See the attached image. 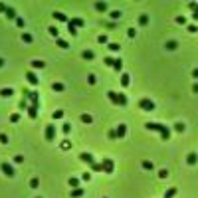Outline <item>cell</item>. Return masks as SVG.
Returning <instances> with one entry per match:
<instances>
[{
  "label": "cell",
  "instance_id": "83f0119b",
  "mask_svg": "<svg viewBox=\"0 0 198 198\" xmlns=\"http://www.w3.org/2000/svg\"><path fill=\"white\" fill-rule=\"evenodd\" d=\"M57 46H60L62 50H67V48H69V44H67L66 40H62V38H57Z\"/></svg>",
  "mask_w": 198,
  "mask_h": 198
},
{
  "label": "cell",
  "instance_id": "d6a6232c",
  "mask_svg": "<svg viewBox=\"0 0 198 198\" xmlns=\"http://www.w3.org/2000/svg\"><path fill=\"white\" fill-rule=\"evenodd\" d=\"M166 48H168V50H176V48H178V44H176L174 40H170V42H166Z\"/></svg>",
  "mask_w": 198,
  "mask_h": 198
},
{
  "label": "cell",
  "instance_id": "1f68e13d",
  "mask_svg": "<svg viewBox=\"0 0 198 198\" xmlns=\"http://www.w3.org/2000/svg\"><path fill=\"white\" fill-rule=\"evenodd\" d=\"M18 107H20L22 111H24V109H28V107H30V105H28V99H24V97H22V101H20V105H18Z\"/></svg>",
  "mask_w": 198,
  "mask_h": 198
},
{
  "label": "cell",
  "instance_id": "3957f363",
  "mask_svg": "<svg viewBox=\"0 0 198 198\" xmlns=\"http://www.w3.org/2000/svg\"><path fill=\"white\" fill-rule=\"evenodd\" d=\"M101 166H103V172H107V174H111V172L115 170V163H113L111 159H103V161H101Z\"/></svg>",
  "mask_w": 198,
  "mask_h": 198
},
{
  "label": "cell",
  "instance_id": "30bf717a",
  "mask_svg": "<svg viewBox=\"0 0 198 198\" xmlns=\"http://www.w3.org/2000/svg\"><path fill=\"white\" fill-rule=\"evenodd\" d=\"M67 24H69V26H73V28H83V26H85V22H83L81 18H71Z\"/></svg>",
  "mask_w": 198,
  "mask_h": 198
},
{
  "label": "cell",
  "instance_id": "9f6ffc18",
  "mask_svg": "<svg viewBox=\"0 0 198 198\" xmlns=\"http://www.w3.org/2000/svg\"><path fill=\"white\" fill-rule=\"evenodd\" d=\"M6 10H8V6H6V4H2V2H0V12H4V14H6Z\"/></svg>",
  "mask_w": 198,
  "mask_h": 198
},
{
  "label": "cell",
  "instance_id": "6f0895ef",
  "mask_svg": "<svg viewBox=\"0 0 198 198\" xmlns=\"http://www.w3.org/2000/svg\"><path fill=\"white\" fill-rule=\"evenodd\" d=\"M81 178H83V180H87V182H89V178H91V174H89V172H83V176H81Z\"/></svg>",
  "mask_w": 198,
  "mask_h": 198
},
{
  "label": "cell",
  "instance_id": "e575fe53",
  "mask_svg": "<svg viewBox=\"0 0 198 198\" xmlns=\"http://www.w3.org/2000/svg\"><path fill=\"white\" fill-rule=\"evenodd\" d=\"M186 30L194 34V32H198V26H196V24H188V26H186Z\"/></svg>",
  "mask_w": 198,
  "mask_h": 198
},
{
  "label": "cell",
  "instance_id": "4316f807",
  "mask_svg": "<svg viewBox=\"0 0 198 198\" xmlns=\"http://www.w3.org/2000/svg\"><path fill=\"white\" fill-rule=\"evenodd\" d=\"M184 129H186V125H184V123H174V131L176 133H182Z\"/></svg>",
  "mask_w": 198,
  "mask_h": 198
},
{
  "label": "cell",
  "instance_id": "ffe728a7",
  "mask_svg": "<svg viewBox=\"0 0 198 198\" xmlns=\"http://www.w3.org/2000/svg\"><path fill=\"white\" fill-rule=\"evenodd\" d=\"M52 89H54V91H57V93H60V91H64V89H66V85H64V83H60V81H55L54 85H52Z\"/></svg>",
  "mask_w": 198,
  "mask_h": 198
},
{
  "label": "cell",
  "instance_id": "e0dca14e",
  "mask_svg": "<svg viewBox=\"0 0 198 198\" xmlns=\"http://www.w3.org/2000/svg\"><path fill=\"white\" fill-rule=\"evenodd\" d=\"M93 6H95V10H97V12H105V10H107V4H105V2H95Z\"/></svg>",
  "mask_w": 198,
  "mask_h": 198
},
{
  "label": "cell",
  "instance_id": "9a60e30c",
  "mask_svg": "<svg viewBox=\"0 0 198 198\" xmlns=\"http://www.w3.org/2000/svg\"><path fill=\"white\" fill-rule=\"evenodd\" d=\"M6 16H8V20H16L18 16H16V10L12 8V6H8V10H6Z\"/></svg>",
  "mask_w": 198,
  "mask_h": 198
},
{
  "label": "cell",
  "instance_id": "8992f818",
  "mask_svg": "<svg viewBox=\"0 0 198 198\" xmlns=\"http://www.w3.org/2000/svg\"><path fill=\"white\" fill-rule=\"evenodd\" d=\"M115 133H117V139H123V137L127 135V125H125V123H119L117 129H115Z\"/></svg>",
  "mask_w": 198,
  "mask_h": 198
},
{
  "label": "cell",
  "instance_id": "d590c367",
  "mask_svg": "<svg viewBox=\"0 0 198 198\" xmlns=\"http://www.w3.org/2000/svg\"><path fill=\"white\" fill-rule=\"evenodd\" d=\"M52 117H54V119H62V117H64V111H62V109L54 111V115H52Z\"/></svg>",
  "mask_w": 198,
  "mask_h": 198
},
{
  "label": "cell",
  "instance_id": "11a10c76",
  "mask_svg": "<svg viewBox=\"0 0 198 198\" xmlns=\"http://www.w3.org/2000/svg\"><path fill=\"white\" fill-rule=\"evenodd\" d=\"M16 24H18L20 28H24V18H16Z\"/></svg>",
  "mask_w": 198,
  "mask_h": 198
},
{
  "label": "cell",
  "instance_id": "91938a15",
  "mask_svg": "<svg viewBox=\"0 0 198 198\" xmlns=\"http://www.w3.org/2000/svg\"><path fill=\"white\" fill-rule=\"evenodd\" d=\"M192 18H194V20H196V22H198V6H196V10L192 12Z\"/></svg>",
  "mask_w": 198,
  "mask_h": 198
},
{
  "label": "cell",
  "instance_id": "60d3db41",
  "mask_svg": "<svg viewBox=\"0 0 198 198\" xmlns=\"http://www.w3.org/2000/svg\"><path fill=\"white\" fill-rule=\"evenodd\" d=\"M176 24H182V26H184V24H186V18H184V16H176Z\"/></svg>",
  "mask_w": 198,
  "mask_h": 198
},
{
  "label": "cell",
  "instance_id": "484cf974",
  "mask_svg": "<svg viewBox=\"0 0 198 198\" xmlns=\"http://www.w3.org/2000/svg\"><path fill=\"white\" fill-rule=\"evenodd\" d=\"M143 168L145 170H154V165L151 163V161H143Z\"/></svg>",
  "mask_w": 198,
  "mask_h": 198
},
{
  "label": "cell",
  "instance_id": "44dd1931",
  "mask_svg": "<svg viewBox=\"0 0 198 198\" xmlns=\"http://www.w3.org/2000/svg\"><path fill=\"white\" fill-rule=\"evenodd\" d=\"M81 123L89 125V123H93V117H91V115H87V113H83V115H81Z\"/></svg>",
  "mask_w": 198,
  "mask_h": 198
},
{
  "label": "cell",
  "instance_id": "7dc6e473",
  "mask_svg": "<svg viewBox=\"0 0 198 198\" xmlns=\"http://www.w3.org/2000/svg\"><path fill=\"white\" fill-rule=\"evenodd\" d=\"M14 163H18V165L24 163V156H22V154H16V156H14Z\"/></svg>",
  "mask_w": 198,
  "mask_h": 198
},
{
  "label": "cell",
  "instance_id": "be15d7a7",
  "mask_svg": "<svg viewBox=\"0 0 198 198\" xmlns=\"http://www.w3.org/2000/svg\"><path fill=\"white\" fill-rule=\"evenodd\" d=\"M2 66H4V60H2V57H0V67H2Z\"/></svg>",
  "mask_w": 198,
  "mask_h": 198
},
{
  "label": "cell",
  "instance_id": "d4e9b609",
  "mask_svg": "<svg viewBox=\"0 0 198 198\" xmlns=\"http://www.w3.org/2000/svg\"><path fill=\"white\" fill-rule=\"evenodd\" d=\"M119 105H121V107H125V105H127V95H125V93H121V91H119Z\"/></svg>",
  "mask_w": 198,
  "mask_h": 198
},
{
  "label": "cell",
  "instance_id": "6125c7cd",
  "mask_svg": "<svg viewBox=\"0 0 198 198\" xmlns=\"http://www.w3.org/2000/svg\"><path fill=\"white\" fill-rule=\"evenodd\" d=\"M192 91H194V93H198V83H194V85H192Z\"/></svg>",
  "mask_w": 198,
  "mask_h": 198
},
{
  "label": "cell",
  "instance_id": "f1b7e54d",
  "mask_svg": "<svg viewBox=\"0 0 198 198\" xmlns=\"http://www.w3.org/2000/svg\"><path fill=\"white\" fill-rule=\"evenodd\" d=\"M22 40L26 42V44H32V40H34V38H32V34H28V32H26V34H22Z\"/></svg>",
  "mask_w": 198,
  "mask_h": 198
},
{
  "label": "cell",
  "instance_id": "5bb4252c",
  "mask_svg": "<svg viewBox=\"0 0 198 198\" xmlns=\"http://www.w3.org/2000/svg\"><path fill=\"white\" fill-rule=\"evenodd\" d=\"M67 184L71 186V190H73V188H79V178H75V176H71V178L67 180Z\"/></svg>",
  "mask_w": 198,
  "mask_h": 198
},
{
  "label": "cell",
  "instance_id": "f35d334b",
  "mask_svg": "<svg viewBox=\"0 0 198 198\" xmlns=\"http://www.w3.org/2000/svg\"><path fill=\"white\" fill-rule=\"evenodd\" d=\"M107 137H109L111 141H115V139H117V133H115V129H111V131L107 133Z\"/></svg>",
  "mask_w": 198,
  "mask_h": 198
},
{
  "label": "cell",
  "instance_id": "277c9868",
  "mask_svg": "<svg viewBox=\"0 0 198 198\" xmlns=\"http://www.w3.org/2000/svg\"><path fill=\"white\" fill-rule=\"evenodd\" d=\"M54 139H55V125H54V123H50V125L46 127V141L52 143Z\"/></svg>",
  "mask_w": 198,
  "mask_h": 198
},
{
  "label": "cell",
  "instance_id": "e7e4bbea",
  "mask_svg": "<svg viewBox=\"0 0 198 198\" xmlns=\"http://www.w3.org/2000/svg\"><path fill=\"white\" fill-rule=\"evenodd\" d=\"M36 198H40V196H36Z\"/></svg>",
  "mask_w": 198,
  "mask_h": 198
},
{
  "label": "cell",
  "instance_id": "7402d4cb",
  "mask_svg": "<svg viewBox=\"0 0 198 198\" xmlns=\"http://www.w3.org/2000/svg\"><path fill=\"white\" fill-rule=\"evenodd\" d=\"M81 57H83V60H93V57H95V54H93L91 50H85V52L81 54Z\"/></svg>",
  "mask_w": 198,
  "mask_h": 198
},
{
  "label": "cell",
  "instance_id": "ac0fdd59",
  "mask_svg": "<svg viewBox=\"0 0 198 198\" xmlns=\"http://www.w3.org/2000/svg\"><path fill=\"white\" fill-rule=\"evenodd\" d=\"M129 81H131L129 73H121V85H123V87H127V85H129Z\"/></svg>",
  "mask_w": 198,
  "mask_h": 198
},
{
  "label": "cell",
  "instance_id": "5b68a950",
  "mask_svg": "<svg viewBox=\"0 0 198 198\" xmlns=\"http://www.w3.org/2000/svg\"><path fill=\"white\" fill-rule=\"evenodd\" d=\"M79 159H81L83 163H87L89 166L95 165V159H93V154H91V153H81V154H79Z\"/></svg>",
  "mask_w": 198,
  "mask_h": 198
},
{
  "label": "cell",
  "instance_id": "f6af8a7d",
  "mask_svg": "<svg viewBox=\"0 0 198 198\" xmlns=\"http://www.w3.org/2000/svg\"><path fill=\"white\" fill-rule=\"evenodd\" d=\"M111 18H113V20H117V18H121V12H119V10L111 12Z\"/></svg>",
  "mask_w": 198,
  "mask_h": 198
},
{
  "label": "cell",
  "instance_id": "4dcf8cb0",
  "mask_svg": "<svg viewBox=\"0 0 198 198\" xmlns=\"http://www.w3.org/2000/svg\"><path fill=\"white\" fill-rule=\"evenodd\" d=\"M139 24H141V26H147V24H149V16H147V14H143V16L139 18Z\"/></svg>",
  "mask_w": 198,
  "mask_h": 198
},
{
  "label": "cell",
  "instance_id": "ab89813d",
  "mask_svg": "<svg viewBox=\"0 0 198 198\" xmlns=\"http://www.w3.org/2000/svg\"><path fill=\"white\" fill-rule=\"evenodd\" d=\"M166 176H168V170H166V168L159 170V178H166Z\"/></svg>",
  "mask_w": 198,
  "mask_h": 198
},
{
  "label": "cell",
  "instance_id": "d6986e66",
  "mask_svg": "<svg viewBox=\"0 0 198 198\" xmlns=\"http://www.w3.org/2000/svg\"><path fill=\"white\" fill-rule=\"evenodd\" d=\"M44 66H46V64L42 62V60H34V62H32V67H34V69H42Z\"/></svg>",
  "mask_w": 198,
  "mask_h": 198
},
{
  "label": "cell",
  "instance_id": "8fae6325",
  "mask_svg": "<svg viewBox=\"0 0 198 198\" xmlns=\"http://www.w3.org/2000/svg\"><path fill=\"white\" fill-rule=\"evenodd\" d=\"M54 18L57 20V22H69V18H67L64 12H54Z\"/></svg>",
  "mask_w": 198,
  "mask_h": 198
},
{
  "label": "cell",
  "instance_id": "52a82bcc",
  "mask_svg": "<svg viewBox=\"0 0 198 198\" xmlns=\"http://www.w3.org/2000/svg\"><path fill=\"white\" fill-rule=\"evenodd\" d=\"M0 168H2V172H4L6 176H14V172H16V170H14V166L8 165V163H2V166H0Z\"/></svg>",
  "mask_w": 198,
  "mask_h": 198
},
{
  "label": "cell",
  "instance_id": "cb8c5ba5",
  "mask_svg": "<svg viewBox=\"0 0 198 198\" xmlns=\"http://www.w3.org/2000/svg\"><path fill=\"white\" fill-rule=\"evenodd\" d=\"M113 69H115L117 73H119V71L123 69V62H121V60H115V64H113Z\"/></svg>",
  "mask_w": 198,
  "mask_h": 198
},
{
  "label": "cell",
  "instance_id": "bcb514c9",
  "mask_svg": "<svg viewBox=\"0 0 198 198\" xmlns=\"http://www.w3.org/2000/svg\"><path fill=\"white\" fill-rule=\"evenodd\" d=\"M0 143H2V145H6V143H8V137H6L4 133H0Z\"/></svg>",
  "mask_w": 198,
  "mask_h": 198
},
{
  "label": "cell",
  "instance_id": "c3c4849f",
  "mask_svg": "<svg viewBox=\"0 0 198 198\" xmlns=\"http://www.w3.org/2000/svg\"><path fill=\"white\" fill-rule=\"evenodd\" d=\"M99 44H107V36H105V34L99 36Z\"/></svg>",
  "mask_w": 198,
  "mask_h": 198
},
{
  "label": "cell",
  "instance_id": "4fadbf2b",
  "mask_svg": "<svg viewBox=\"0 0 198 198\" xmlns=\"http://www.w3.org/2000/svg\"><path fill=\"white\" fill-rule=\"evenodd\" d=\"M83 192H85V190H83L81 186L73 188V190H71V198H81V196H83Z\"/></svg>",
  "mask_w": 198,
  "mask_h": 198
},
{
  "label": "cell",
  "instance_id": "836d02e7",
  "mask_svg": "<svg viewBox=\"0 0 198 198\" xmlns=\"http://www.w3.org/2000/svg\"><path fill=\"white\" fill-rule=\"evenodd\" d=\"M91 170H97V172H103V166H101V163H95V165H91Z\"/></svg>",
  "mask_w": 198,
  "mask_h": 198
},
{
  "label": "cell",
  "instance_id": "db71d44e",
  "mask_svg": "<svg viewBox=\"0 0 198 198\" xmlns=\"http://www.w3.org/2000/svg\"><path fill=\"white\" fill-rule=\"evenodd\" d=\"M196 6H198L196 2H188V8H190V10H196Z\"/></svg>",
  "mask_w": 198,
  "mask_h": 198
},
{
  "label": "cell",
  "instance_id": "f5cc1de1",
  "mask_svg": "<svg viewBox=\"0 0 198 198\" xmlns=\"http://www.w3.org/2000/svg\"><path fill=\"white\" fill-rule=\"evenodd\" d=\"M87 79H89V83H91V85H95V81H97V77L93 75V73H91V75H89Z\"/></svg>",
  "mask_w": 198,
  "mask_h": 198
},
{
  "label": "cell",
  "instance_id": "74e56055",
  "mask_svg": "<svg viewBox=\"0 0 198 198\" xmlns=\"http://www.w3.org/2000/svg\"><path fill=\"white\" fill-rule=\"evenodd\" d=\"M10 121L12 123H18V121H20V115H18V113H12V115H10Z\"/></svg>",
  "mask_w": 198,
  "mask_h": 198
},
{
  "label": "cell",
  "instance_id": "603a6c76",
  "mask_svg": "<svg viewBox=\"0 0 198 198\" xmlns=\"http://www.w3.org/2000/svg\"><path fill=\"white\" fill-rule=\"evenodd\" d=\"M103 64H105V66H109V67H113V64H115V57H111V55L103 57Z\"/></svg>",
  "mask_w": 198,
  "mask_h": 198
},
{
  "label": "cell",
  "instance_id": "680465c9",
  "mask_svg": "<svg viewBox=\"0 0 198 198\" xmlns=\"http://www.w3.org/2000/svg\"><path fill=\"white\" fill-rule=\"evenodd\" d=\"M192 77H194V79H198V67H194V69H192Z\"/></svg>",
  "mask_w": 198,
  "mask_h": 198
},
{
  "label": "cell",
  "instance_id": "2e32d148",
  "mask_svg": "<svg viewBox=\"0 0 198 198\" xmlns=\"http://www.w3.org/2000/svg\"><path fill=\"white\" fill-rule=\"evenodd\" d=\"M12 93H14V89H10V87H2L0 89V95H2V97H10Z\"/></svg>",
  "mask_w": 198,
  "mask_h": 198
},
{
  "label": "cell",
  "instance_id": "7c38bea8",
  "mask_svg": "<svg viewBox=\"0 0 198 198\" xmlns=\"http://www.w3.org/2000/svg\"><path fill=\"white\" fill-rule=\"evenodd\" d=\"M186 163H188L190 166H192V165H196V163H198V154H196V153H190V154L186 156Z\"/></svg>",
  "mask_w": 198,
  "mask_h": 198
},
{
  "label": "cell",
  "instance_id": "f546056e",
  "mask_svg": "<svg viewBox=\"0 0 198 198\" xmlns=\"http://www.w3.org/2000/svg\"><path fill=\"white\" fill-rule=\"evenodd\" d=\"M174 194H176V188H168V190L165 192V198H172Z\"/></svg>",
  "mask_w": 198,
  "mask_h": 198
},
{
  "label": "cell",
  "instance_id": "b9f144b4",
  "mask_svg": "<svg viewBox=\"0 0 198 198\" xmlns=\"http://www.w3.org/2000/svg\"><path fill=\"white\" fill-rule=\"evenodd\" d=\"M67 32L71 34V36H75V34H77V28H73V26H69V24H67Z\"/></svg>",
  "mask_w": 198,
  "mask_h": 198
},
{
  "label": "cell",
  "instance_id": "681fc988",
  "mask_svg": "<svg viewBox=\"0 0 198 198\" xmlns=\"http://www.w3.org/2000/svg\"><path fill=\"white\" fill-rule=\"evenodd\" d=\"M105 28H107V30H115L117 26H115V22H107V24H105Z\"/></svg>",
  "mask_w": 198,
  "mask_h": 198
},
{
  "label": "cell",
  "instance_id": "7a4b0ae2",
  "mask_svg": "<svg viewBox=\"0 0 198 198\" xmlns=\"http://www.w3.org/2000/svg\"><path fill=\"white\" fill-rule=\"evenodd\" d=\"M137 105H139L143 111H153L154 109V101H153V99H149V97L139 99V103H137Z\"/></svg>",
  "mask_w": 198,
  "mask_h": 198
},
{
  "label": "cell",
  "instance_id": "ee69618b",
  "mask_svg": "<svg viewBox=\"0 0 198 198\" xmlns=\"http://www.w3.org/2000/svg\"><path fill=\"white\" fill-rule=\"evenodd\" d=\"M38 184H40L38 178H32V180H30V188H38Z\"/></svg>",
  "mask_w": 198,
  "mask_h": 198
},
{
  "label": "cell",
  "instance_id": "8d00e7d4",
  "mask_svg": "<svg viewBox=\"0 0 198 198\" xmlns=\"http://www.w3.org/2000/svg\"><path fill=\"white\" fill-rule=\"evenodd\" d=\"M109 50L111 52H119L121 50V44H109Z\"/></svg>",
  "mask_w": 198,
  "mask_h": 198
},
{
  "label": "cell",
  "instance_id": "7bdbcfd3",
  "mask_svg": "<svg viewBox=\"0 0 198 198\" xmlns=\"http://www.w3.org/2000/svg\"><path fill=\"white\" fill-rule=\"evenodd\" d=\"M62 131H64V133L67 135V133L71 131V125H69V123H64V129H62Z\"/></svg>",
  "mask_w": 198,
  "mask_h": 198
},
{
  "label": "cell",
  "instance_id": "9c48e42d",
  "mask_svg": "<svg viewBox=\"0 0 198 198\" xmlns=\"http://www.w3.org/2000/svg\"><path fill=\"white\" fill-rule=\"evenodd\" d=\"M107 97H109V101L113 105H119V93L117 91H107Z\"/></svg>",
  "mask_w": 198,
  "mask_h": 198
},
{
  "label": "cell",
  "instance_id": "816d5d0a",
  "mask_svg": "<svg viewBox=\"0 0 198 198\" xmlns=\"http://www.w3.org/2000/svg\"><path fill=\"white\" fill-rule=\"evenodd\" d=\"M135 34H137V30H135V28H129V32H127V36H129V38H135Z\"/></svg>",
  "mask_w": 198,
  "mask_h": 198
},
{
  "label": "cell",
  "instance_id": "6da1fadb",
  "mask_svg": "<svg viewBox=\"0 0 198 198\" xmlns=\"http://www.w3.org/2000/svg\"><path fill=\"white\" fill-rule=\"evenodd\" d=\"M145 129L147 131H156V133H161V139L163 141H168L170 139V129L166 127L165 123H145Z\"/></svg>",
  "mask_w": 198,
  "mask_h": 198
},
{
  "label": "cell",
  "instance_id": "ba28073f",
  "mask_svg": "<svg viewBox=\"0 0 198 198\" xmlns=\"http://www.w3.org/2000/svg\"><path fill=\"white\" fill-rule=\"evenodd\" d=\"M26 79H28L30 85H38V75L34 71H26Z\"/></svg>",
  "mask_w": 198,
  "mask_h": 198
},
{
  "label": "cell",
  "instance_id": "f907efd6",
  "mask_svg": "<svg viewBox=\"0 0 198 198\" xmlns=\"http://www.w3.org/2000/svg\"><path fill=\"white\" fill-rule=\"evenodd\" d=\"M50 34H52V36H55V38H57V28H55V26H52V28H50Z\"/></svg>",
  "mask_w": 198,
  "mask_h": 198
},
{
  "label": "cell",
  "instance_id": "94428289",
  "mask_svg": "<svg viewBox=\"0 0 198 198\" xmlns=\"http://www.w3.org/2000/svg\"><path fill=\"white\" fill-rule=\"evenodd\" d=\"M62 149H69V141H64L62 143Z\"/></svg>",
  "mask_w": 198,
  "mask_h": 198
}]
</instances>
